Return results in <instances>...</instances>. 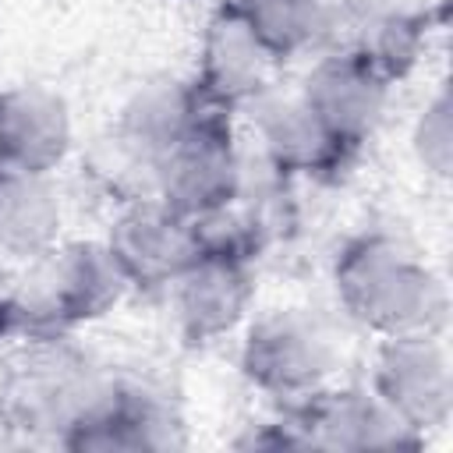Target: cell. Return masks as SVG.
Listing matches in <instances>:
<instances>
[{
  "instance_id": "8fae6325",
  "label": "cell",
  "mask_w": 453,
  "mask_h": 453,
  "mask_svg": "<svg viewBox=\"0 0 453 453\" xmlns=\"http://www.w3.org/2000/svg\"><path fill=\"white\" fill-rule=\"evenodd\" d=\"M212 113H226L216 103H209L198 85H177V81H156L142 88L120 117L117 145H124L138 163H145L152 173L156 166Z\"/></svg>"
},
{
  "instance_id": "5bb4252c",
  "label": "cell",
  "mask_w": 453,
  "mask_h": 453,
  "mask_svg": "<svg viewBox=\"0 0 453 453\" xmlns=\"http://www.w3.org/2000/svg\"><path fill=\"white\" fill-rule=\"evenodd\" d=\"M258 134L265 149V163L280 173H308V177H336L354 149H347L308 106L304 99H276L258 117Z\"/></svg>"
},
{
  "instance_id": "52a82bcc",
  "label": "cell",
  "mask_w": 453,
  "mask_h": 453,
  "mask_svg": "<svg viewBox=\"0 0 453 453\" xmlns=\"http://www.w3.org/2000/svg\"><path fill=\"white\" fill-rule=\"evenodd\" d=\"M106 248L120 262L131 287H170L198 255L191 219L159 198H138L110 230Z\"/></svg>"
},
{
  "instance_id": "3957f363",
  "label": "cell",
  "mask_w": 453,
  "mask_h": 453,
  "mask_svg": "<svg viewBox=\"0 0 453 453\" xmlns=\"http://www.w3.org/2000/svg\"><path fill=\"white\" fill-rule=\"evenodd\" d=\"M99 386L103 375H96L85 357L64 343V336L32 340V347L11 361L0 379V418L21 432L64 435L92 403Z\"/></svg>"
},
{
  "instance_id": "7c38bea8",
  "label": "cell",
  "mask_w": 453,
  "mask_h": 453,
  "mask_svg": "<svg viewBox=\"0 0 453 453\" xmlns=\"http://www.w3.org/2000/svg\"><path fill=\"white\" fill-rule=\"evenodd\" d=\"M71 149L67 103L42 85L0 92V163L28 173H50Z\"/></svg>"
},
{
  "instance_id": "4fadbf2b",
  "label": "cell",
  "mask_w": 453,
  "mask_h": 453,
  "mask_svg": "<svg viewBox=\"0 0 453 453\" xmlns=\"http://www.w3.org/2000/svg\"><path fill=\"white\" fill-rule=\"evenodd\" d=\"M251 262L195 255L191 265L170 283L177 322L188 340H216L230 333L251 301Z\"/></svg>"
},
{
  "instance_id": "ba28073f",
  "label": "cell",
  "mask_w": 453,
  "mask_h": 453,
  "mask_svg": "<svg viewBox=\"0 0 453 453\" xmlns=\"http://www.w3.org/2000/svg\"><path fill=\"white\" fill-rule=\"evenodd\" d=\"M276 64L280 57L255 35L237 4H230L219 7L205 28L195 85L209 103L230 113L234 106L265 92Z\"/></svg>"
},
{
  "instance_id": "8992f818",
  "label": "cell",
  "mask_w": 453,
  "mask_h": 453,
  "mask_svg": "<svg viewBox=\"0 0 453 453\" xmlns=\"http://www.w3.org/2000/svg\"><path fill=\"white\" fill-rule=\"evenodd\" d=\"M372 393L414 432L442 425L453 407V372L435 333L386 336L375 361Z\"/></svg>"
},
{
  "instance_id": "ac0fdd59",
  "label": "cell",
  "mask_w": 453,
  "mask_h": 453,
  "mask_svg": "<svg viewBox=\"0 0 453 453\" xmlns=\"http://www.w3.org/2000/svg\"><path fill=\"white\" fill-rule=\"evenodd\" d=\"M11 333H18V304H14V297L0 294V340Z\"/></svg>"
},
{
  "instance_id": "e0dca14e",
  "label": "cell",
  "mask_w": 453,
  "mask_h": 453,
  "mask_svg": "<svg viewBox=\"0 0 453 453\" xmlns=\"http://www.w3.org/2000/svg\"><path fill=\"white\" fill-rule=\"evenodd\" d=\"M414 149H418V159L425 163V170H432L435 177H449V163H453V106H449V92H439L421 110V120L414 127Z\"/></svg>"
},
{
  "instance_id": "5b68a950",
  "label": "cell",
  "mask_w": 453,
  "mask_h": 453,
  "mask_svg": "<svg viewBox=\"0 0 453 453\" xmlns=\"http://www.w3.org/2000/svg\"><path fill=\"white\" fill-rule=\"evenodd\" d=\"M329 365H333V350L326 333L297 311H273L258 319L241 350L244 375L258 389L294 403L322 389Z\"/></svg>"
},
{
  "instance_id": "277c9868",
  "label": "cell",
  "mask_w": 453,
  "mask_h": 453,
  "mask_svg": "<svg viewBox=\"0 0 453 453\" xmlns=\"http://www.w3.org/2000/svg\"><path fill=\"white\" fill-rule=\"evenodd\" d=\"M244 180V166L230 142L226 113H212L202 120L159 166H156V195L184 219H198L212 209H223L237 198Z\"/></svg>"
},
{
  "instance_id": "9c48e42d",
  "label": "cell",
  "mask_w": 453,
  "mask_h": 453,
  "mask_svg": "<svg viewBox=\"0 0 453 453\" xmlns=\"http://www.w3.org/2000/svg\"><path fill=\"white\" fill-rule=\"evenodd\" d=\"M386 96H389V81L354 50L319 60L301 92L304 106L347 149H357L379 127Z\"/></svg>"
},
{
  "instance_id": "30bf717a",
  "label": "cell",
  "mask_w": 453,
  "mask_h": 453,
  "mask_svg": "<svg viewBox=\"0 0 453 453\" xmlns=\"http://www.w3.org/2000/svg\"><path fill=\"white\" fill-rule=\"evenodd\" d=\"M304 446L326 449H389V446H414L418 432L407 428L375 393L365 389H340L322 393L315 389L308 400L290 407Z\"/></svg>"
},
{
  "instance_id": "7a4b0ae2",
  "label": "cell",
  "mask_w": 453,
  "mask_h": 453,
  "mask_svg": "<svg viewBox=\"0 0 453 453\" xmlns=\"http://www.w3.org/2000/svg\"><path fill=\"white\" fill-rule=\"evenodd\" d=\"M131 280L106 244H67L46 251L35 287L18 294V333L28 340H57L67 329L106 315Z\"/></svg>"
},
{
  "instance_id": "6da1fadb",
  "label": "cell",
  "mask_w": 453,
  "mask_h": 453,
  "mask_svg": "<svg viewBox=\"0 0 453 453\" xmlns=\"http://www.w3.org/2000/svg\"><path fill=\"white\" fill-rule=\"evenodd\" d=\"M336 290L343 308L382 336L435 333L442 322L439 280L393 237H357L336 262Z\"/></svg>"
},
{
  "instance_id": "2e32d148",
  "label": "cell",
  "mask_w": 453,
  "mask_h": 453,
  "mask_svg": "<svg viewBox=\"0 0 453 453\" xmlns=\"http://www.w3.org/2000/svg\"><path fill=\"white\" fill-rule=\"evenodd\" d=\"M255 35L283 60L304 50L326 18V0H234Z\"/></svg>"
},
{
  "instance_id": "9a60e30c",
  "label": "cell",
  "mask_w": 453,
  "mask_h": 453,
  "mask_svg": "<svg viewBox=\"0 0 453 453\" xmlns=\"http://www.w3.org/2000/svg\"><path fill=\"white\" fill-rule=\"evenodd\" d=\"M60 230V202L46 173H28L0 163V248L18 258L53 251Z\"/></svg>"
}]
</instances>
